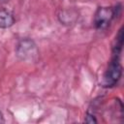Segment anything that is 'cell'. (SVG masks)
Returning <instances> with one entry per match:
<instances>
[{
	"label": "cell",
	"instance_id": "6da1fadb",
	"mask_svg": "<svg viewBox=\"0 0 124 124\" xmlns=\"http://www.w3.org/2000/svg\"><path fill=\"white\" fill-rule=\"evenodd\" d=\"M122 76V66L120 64V53L112 51L111 60L104 74L102 84L104 87H112L120 79Z\"/></svg>",
	"mask_w": 124,
	"mask_h": 124
},
{
	"label": "cell",
	"instance_id": "7a4b0ae2",
	"mask_svg": "<svg viewBox=\"0 0 124 124\" xmlns=\"http://www.w3.org/2000/svg\"><path fill=\"white\" fill-rule=\"evenodd\" d=\"M117 11H120V6L117 7H99L94 15V25L99 30L106 29L115 16L118 14Z\"/></svg>",
	"mask_w": 124,
	"mask_h": 124
},
{
	"label": "cell",
	"instance_id": "3957f363",
	"mask_svg": "<svg viewBox=\"0 0 124 124\" xmlns=\"http://www.w3.org/2000/svg\"><path fill=\"white\" fill-rule=\"evenodd\" d=\"M38 48L35 43L30 39H22L19 41L16 46V55L17 57L26 62H35L38 58Z\"/></svg>",
	"mask_w": 124,
	"mask_h": 124
},
{
	"label": "cell",
	"instance_id": "277c9868",
	"mask_svg": "<svg viewBox=\"0 0 124 124\" xmlns=\"http://www.w3.org/2000/svg\"><path fill=\"white\" fill-rule=\"evenodd\" d=\"M15 23L13 14L5 9H0V28L11 27Z\"/></svg>",
	"mask_w": 124,
	"mask_h": 124
},
{
	"label": "cell",
	"instance_id": "5b68a950",
	"mask_svg": "<svg viewBox=\"0 0 124 124\" xmlns=\"http://www.w3.org/2000/svg\"><path fill=\"white\" fill-rule=\"evenodd\" d=\"M84 121H85V122H88V123H93V122L96 123V122H97V120L95 119L94 115H93V114H90V113H87V115H86Z\"/></svg>",
	"mask_w": 124,
	"mask_h": 124
},
{
	"label": "cell",
	"instance_id": "8992f818",
	"mask_svg": "<svg viewBox=\"0 0 124 124\" xmlns=\"http://www.w3.org/2000/svg\"><path fill=\"white\" fill-rule=\"evenodd\" d=\"M2 122H4V116H3V114L0 110V123H2Z\"/></svg>",
	"mask_w": 124,
	"mask_h": 124
}]
</instances>
